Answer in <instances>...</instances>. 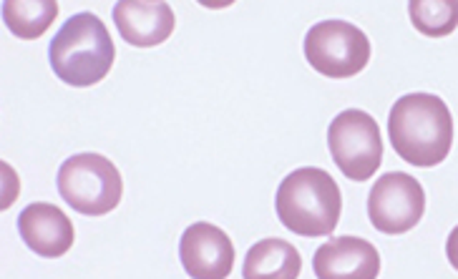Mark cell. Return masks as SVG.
Returning a JSON list of instances; mask_svg holds the SVG:
<instances>
[{
  "instance_id": "3",
  "label": "cell",
  "mask_w": 458,
  "mask_h": 279,
  "mask_svg": "<svg viewBox=\"0 0 458 279\" xmlns=\"http://www.w3.org/2000/svg\"><path fill=\"white\" fill-rule=\"evenodd\" d=\"M275 209L280 222L300 237H330L343 212L340 186L325 169L302 166L280 182Z\"/></svg>"
},
{
  "instance_id": "5",
  "label": "cell",
  "mask_w": 458,
  "mask_h": 279,
  "mask_svg": "<svg viewBox=\"0 0 458 279\" xmlns=\"http://www.w3.org/2000/svg\"><path fill=\"white\" fill-rule=\"evenodd\" d=\"M327 147L337 169L351 182L373 179L383 164V139L377 121L360 108L340 111L327 129Z\"/></svg>"
},
{
  "instance_id": "11",
  "label": "cell",
  "mask_w": 458,
  "mask_h": 279,
  "mask_svg": "<svg viewBox=\"0 0 458 279\" xmlns=\"http://www.w3.org/2000/svg\"><path fill=\"white\" fill-rule=\"evenodd\" d=\"M315 275L320 279H376L380 254L360 237H337L315 252Z\"/></svg>"
},
{
  "instance_id": "7",
  "label": "cell",
  "mask_w": 458,
  "mask_h": 279,
  "mask_svg": "<svg viewBox=\"0 0 458 279\" xmlns=\"http://www.w3.org/2000/svg\"><path fill=\"white\" fill-rule=\"evenodd\" d=\"M423 212L426 191L411 173H383L368 194V216L383 234L411 232L423 219Z\"/></svg>"
},
{
  "instance_id": "16",
  "label": "cell",
  "mask_w": 458,
  "mask_h": 279,
  "mask_svg": "<svg viewBox=\"0 0 458 279\" xmlns=\"http://www.w3.org/2000/svg\"><path fill=\"white\" fill-rule=\"evenodd\" d=\"M197 3L204 8H212V11H222V8H229L234 0H197Z\"/></svg>"
},
{
  "instance_id": "2",
  "label": "cell",
  "mask_w": 458,
  "mask_h": 279,
  "mask_svg": "<svg viewBox=\"0 0 458 279\" xmlns=\"http://www.w3.org/2000/svg\"><path fill=\"white\" fill-rule=\"evenodd\" d=\"M48 61L58 80L89 89L106 79L116 61V48L98 15L76 13L58 28L48 48Z\"/></svg>"
},
{
  "instance_id": "10",
  "label": "cell",
  "mask_w": 458,
  "mask_h": 279,
  "mask_svg": "<svg viewBox=\"0 0 458 279\" xmlns=\"http://www.w3.org/2000/svg\"><path fill=\"white\" fill-rule=\"evenodd\" d=\"M18 234L30 252L55 259L73 247V224L54 204H30L18 214Z\"/></svg>"
},
{
  "instance_id": "12",
  "label": "cell",
  "mask_w": 458,
  "mask_h": 279,
  "mask_svg": "<svg viewBox=\"0 0 458 279\" xmlns=\"http://www.w3.org/2000/svg\"><path fill=\"white\" fill-rule=\"evenodd\" d=\"M300 252L284 240H262L247 252L242 265L244 279H295L300 277Z\"/></svg>"
},
{
  "instance_id": "8",
  "label": "cell",
  "mask_w": 458,
  "mask_h": 279,
  "mask_svg": "<svg viewBox=\"0 0 458 279\" xmlns=\"http://www.w3.org/2000/svg\"><path fill=\"white\" fill-rule=\"evenodd\" d=\"M179 259L189 277L225 279L234 266V244L219 226L197 222L182 234Z\"/></svg>"
},
{
  "instance_id": "13",
  "label": "cell",
  "mask_w": 458,
  "mask_h": 279,
  "mask_svg": "<svg viewBox=\"0 0 458 279\" xmlns=\"http://www.w3.org/2000/svg\"><path fill=\"white\" fill-rule=\"evenodd\" d=\"M58 18V0H3V21L15 38H41Z\"/></svg>"
},
{
  "instance_id": "4",
  "label": "cell",
  "mask_w": 458,
  "mask_h": 279,
  "mask_svg": "<svg viewBox=\"0 0 458 279\" xmlns=\"http://www.w3.org/2000/svg\"><path fill=\"white\" fill-rule=\"evenodd\" d=\"M58 194L71 209L86 216H104L119 207L123 182L114 161L101 154H76L58 169Z\"/></svg>"
},
{
  "instance_id": "9",
  "label": "cell",
  "mask_w": 458,
  "mask_h": 279,
  "mask_svg": "<svg viewBox=\"0 0 458 279\" xmlns=\"http://www.w3.org/2000/svg\"><path fill=\"white\" fill-rule=\"evenodd\" d=\"M119 36L136 48H154L174 33L176 18L166 0H119L114 5Z\"/></svg>"
},
{
  "instance_id": "1",
  "label": "cell",
  "mask_w": 458,
  "mask_h": 279,
  "mask_svg": "<svg viewBox=\"0 0 458 279\" xmlns=\"http://www.w3.org/2000/svg\"><path fill=\"white\" fill-rule=\"evenodd\" d=\"M388 139L395 154L408 164L420 169L438 166L454 144L451 111L433 93H408L393 104Z\"/></svg>"
},
{
  "instance_id": "6",
  "label": "cell",
  "mask_w": 458,
  "mask_h": 279,
  "mask_svg": "<svg viewBox=\"0 0 458 279\" xmlns=\"http://www.w3.org/2000/svg\"><path fill=\"white\" fill-rule=\"evenodd\" d=\"M305 58L320 76L352 79L370 61V40L348 21H320L305 36Z\"/></svg>"
},
{
  "instance_id": "15",
  "label": "cell",
  "mask_w": 458,
  "mask_h": 279,
  "mask_svg": "<svg viewBox=\"0 0 458 279\" xmlns=\"http://www.w3.org/2000/svg\"><path fill=\"white\" fill-rule=\"evenodd\" d=\"M445 257H448V262L458 272V226L448 234V240H445Z\"/></svg>"
},
{
  "instance_id": "14",
  "label": "cell",
  "mask_w": 458,
  "mask_h": 279,
  "mask_svg": "<svg viewBox=\"0 0 458 279\" xmlns=\"http://www.w3.org/2000/svg\"><path fill=\"white\" fill-rule=\"evenodd\" d=\"M411 23L426 38H445L458 28V0H408Z\"/></svg>"
}]
</instances>
